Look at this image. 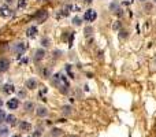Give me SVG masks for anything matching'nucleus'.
<instances>
[{"mask_svg":"<svg viewBox=\"0 0 156 137\" xmlns=\"http://www.w3.org/2000/svg\"><path fill=\"white\" fill-rule=\"evenodd\" d=\"M15 119H17V118H15L14 115H7V117H6V121H7L8 125H14V123H15Z\"/></svg>","mask_w":156,"mask_h":137,"instance_id":"f3484780","label":"nucleus"},{"mask_svg":"<svg viewBox=\"0 0 156 137\" xmlns=\"http://www.w3.org/2000/svg\"><path fill=\"white\" fill-rule=\"evenodd\" d=\"M119 4H118V1H112V3H111V6H110V8H111V11H114V12H115V11H118V10H119Z\"/></svg>","mask_w":156,"mask_h":137,"instance_id":"6ab92c4d","label":"nucleus"},{"mask_svg":"<svg viewBox=\"0 0 156 137\" xmlns=\"http://www.w3.org/2000/svg\"><path fill=\"white\" fill-rule=\"evenodd\" d=\"M63 134V130L62 129H58V128H53V129L51 130V136L52 137H59Z\"/></svg>","mask_w":156,"mask_h":137,"instance_id":"dca6fc26","label":"nucleus"},{"mask_svg":"<svg viewBox=\"0 0 156 137\" xmlns=\"http://www.w3.org/2000/svg\"><path fill=\"white\" fill-rule=\"evenodd\" d=\"M114 29H119V22H116V23H114V26H112Z\"/></svg>","mask_w":156,"mask_h":137,"instance_id":"bb28decb","label":"nucleus"},{"mask_svg":"<svg viewBox=\"0 0 156 137\" xmlns=\"http://www.w3.org/2000/svg\"><path fill=\"white\" fill-rule=\"evenodd\" d=\"M19 128H21V130H23V132H27V130L32 129V125H30L29 122H26V121H22V122L19 123Z\"/></svg>","mask_w":156,"mask_h":137,"instance_id":"f8f14e48","label":"nucleus"},{"mask_svg":"<svg viewBox=\"0 0 156 137\" xmlns=\"http://www.w3.org/2000/svg\"><path fill=\"white\" fill-rule=\"evenodd\" d=\"M155 3H156V0H155Z\"/></svg>","mask_w":156,"mask_h":137,"instance_id":"c9c22d12","label":"nucleus"},{"mask_svg":"<svg viewBox=\"0 0 156 137\" xmlns=\"http://www.w3.org/2000/svg\"><path fill=\"white\" fill-rule=\"evenodd\" d=\"M36 34H37V28H36V26L27 28V30H26V36H27V37H34Z\"/></svg>","mask_w":156,"mask_h":137,"instance_id":"9b49d317","label":"nucleus"},{"mask_svg":"<svg viewBox=\"0 0 156 137\" xmlns=\"http://www.w3.org/2000/svg\"><path fill=\"white\" fill-rule=\"evenodd\" d=\"M12 1H14V0H6V3H7V4H10V3H12Z\"/></svg>","mask_w":156,"mask_h":137,"instance_id":"c756f323","label":"nucleus"},{"mask_svg":"<svg viewBox=\"0 0 156 137\" xmlns=\"http://www.w3.org/2000/svg\"><path fill=\"white\" fill-rule=\"evenodd\" d=\"M32 108H33V103H32V101H26L25 103V110L26 111H30Z\"/></svg>","mask_w":156,"mask_h":137,"instance_id":"5701e85b","label":"nucleus"},{"mask_svg":"<svg viewBox=\"0 0 156 137\" xmlns=\"http://www.w3.org/2000/svg\"><path fill=\"white\" fill-rule=\"evenodd\" d=\"M53 84L63 93H67V91H69V81L66 80V77L63 74H56L53 77Z\"/></svg>","mask_w":156,"mask_h":137,"instance_id":"f257e3e1","label":"nucleus"},{"mask_svg":"<svg viewBox=\"0 0 156 137\" xmlns=\"http://www.w3.org/2000/svg\"><path fill=\"white\" fill-rule=\"evenodd\" d=\"M19 106V100L18 97H14V99H10L7 101V107L10 108V110H17Z\"/></svg>","mask_w":156,"mask_h":137,"instance_id":"0eeeda50","label":"nucleus"},{"mask_svg":"<svg viewBox=\"0 0 156 137\" xmlns=\"http://www.w3.org/2000/svg\"><path fill=\"white\" fill-rule=\"evenodd\" d=\"M7 134H8V126L7 125H3V123H0V136L6 137Z\"/></svg>","mask_w":156,"mask_h":137,"instance_id":"ddd939ff","label":"nucleus"},{"mask_svg":"<svg viewBox=\"0 0 156 137\" xmlns=\"http://www.w3.org/2000/svg\"><path fill=\"white\" fill-rule=\"evenodd\" d=\"M1 106H3V100L0 99V107H1Z\"/></svg>","mask_w":156,"mask_h":137,"instance_id":"7c9ffc66","label":"nucleus"},{"mask_svg":"<svg viewBox=\"0 0 156 137\" xmlns=\"http://www.w3.org/2000/svg\"><path fill=\"white\" fill-rule=\"evenodd\" d=\"M3 92L4 93H8V95H11V93L15 92V86L12 85V84H6V85L3 86Z\"/></svg>","mask_w":156,"mask_h":137,"instance_id":"9d476101","label":"nucleus"},{"mask_svg":"<svg viewBox=\"0 0 156 137\" xmlns=\"http://www.w3.org/2000/svg\"><path fill=\"white\" fill-rule=\"evenodd\" d=\"M66 70H67V73H69V75H70L71 78H74V74H73V70H71L70 65H67V66H66Z\"/></svg>","mask_w":156,"mask_h":137,"instance_id":"393cba45","label":"nucleus"},{"mask_svg":"<svg viewBox=\"0 0 156 137\" xmlns=\"http://www.w3.org/2000/svg\"><path fill=\"white\" fill-rule=\"evenodd\" d=\"M36 114H37V117L45 118V117L48 115V110H47L45 107H43V106H40L38 108H36Z\"/></svg>","mask_w":156,"mask_h":137,"instance_id":"6e6552de","label":"nucleus"},{"mask_svg":"<svg viewBox=\"0 0 156 137\" xmlns=\"http://www.w3.org/2000/svg\"><path fill=\"white\" fill-rule=\"evenodd\" d=\"M127 37V32H123V30H121V38H125Z\"/></svg>","mask_w":156,"mask_h":137,"instance_id":"a878e982","label":"nucleus"},{"mask_svg":"<svg viewBox=\"0 0 156 137\" xmlns=\"http://www.w3.org/2000/svg\"><path fill=\"white\" fill-rule=\"evenodd\" d=\"M26 49H27V44H25V43H18V44L15 45V52H17L18 58H21L25 54Z\"/></svg>","mask_w":156,"mask_h":137,"instance_id":"20e7f679","label":"nucleus"},{"mask_svg":"<svg viewBox=\"0 0 156 137\" xmlns=\"http://www.w3.org/2000/svg\"><path fill=\"white\" fill-rule=\"evenodd\" d=\"M45 56V51L43 48H38V49H36V59L37 60H41Z\"/></svg>","mask_w":156,"mask_h":137,"instance_id":"4468645a","label":"nucleus"},{"mask_svg":"<svg viewBox=\"0 0 156 137\" xmlns=\"http://www.w3.org/2000/svg\"><path fill=\"white\" fill-rule=\"evenodd\" d=\"M11 14H12V11L8 4H3V6L0 7V17H1V18H10Z\"/></svg>","mask_w":156,"mask_h":137,"instance_id":"f03ea898","label":"nucleus"},{"mask_svg":"<svg viewBox=\"0 0 156 137\" xmlns=\"http://www.w3.org/2000/svg\"><path fill=\"white\" fill-rule=\"evenodd\" d=\"M6 117H7V115H6V112H4L3 110L0 108V123H3V121L6 119Z\"/></svg>","mask_w":156,"mask_h":137,"instance_id":"b1692460","label":"nucleus"},{"mask_svg":"<svg viewBox=\"0 0 156 137\" xmlns=\"http://www.w3.org/2000/svg\"><path fill=\"white\" fill-rule=\"evenodd\" d=\"M27 6V0H18V8L19 10H22Z\"/></svg>","mask_w":156,"mask_h":137,"instance_id":"a211bd4d","label":"nucleus"},{"mask_svg":"<svg viewBox=\"0 0 156 137\" xmlns=\"http://www.w3.org/2000/svg\"><path fill=\"white\" fill-rule=\"evenodd\" d=\"M25 85H26V88L27 89H36L37 88V81H36L34 78H29V80L26 81Z\"/></svg>","mask_w":156,"mask_h":137,"instance_id":"1a4fd4ad","label":"nucleus"},{"mask_svg":"<svg viewBox=\"0 0 156 137\" xmlns=\"http://www.w3.org/2000/svg\"><path fill=\"white\" fill-rule=\"evenodd\" d=\"M27 62H29V59H27V58H25V59H23L21 63H22V65H26V63H27Z\"/></svg>","mask_w":156,"mask_h":137,"instance_id":"cd10ccee","label":"nucleus"},{"mask_svg":"<svg viewBox=\"0 0 156 137\" xmlns=\"http://www.w3.org/2000/svg\"><path fill=\"white\" fill-rule=\"evenodd\" d=\"M27 137H33V136H27Z\"/></svg>","mask_w":156,"mask_h":137,"instance_id":"f704fd0d","label":"nucleus"},{"mask_svg":"<svg viewBox=\"0 0 156 137\" xmlns=\"http://www.w3.org/2000/svg\"><path fill=\"white\" fill-rule=\"evenodd\" d=\"M69 137H77V136H69Z\"/></svg>","mask_w":156,"mask_h":137,"instance_id":"72a5a7b5","label":"nucleus"},{"mask_svg":"<svg viewBox=\"0 0 156 137\" xmlns=\"http://www.w3.org/2000/svg\"><path fill=\"white\" fill-rule=\"evenodd\" d=\"M96 18H97V12L95 10H86L85 14H84V19L88 21V22H93Z\"/></svg>","mask_w":156,"mask_h":137,"instance_id":"7ed1b4c3","label":"nucleus"},{"mask_svg":"<svg viewBox=\"0 0 156 137\" xmlns=\"http://www.w3.org/2000/svg\"><path fill=\"white\" fill-rule=\"evenodd\" d=\"M140 1H147V0H140Z\"/></svg>","mask_w":156,"mask_h":137,"instance_id":"473e14b6","label":"nucleus"},{"mask_svg":"<svg viewBox=\"0 0 156 137\" xmlns=\"http://www.w3.org/2000/svg\"><path fill=\"white\" fill-rule=\"evenodd\" d=\"M92 32H93L92 26H86V28H85V36H86V37H90Z\"/></svg>","mask_w":156,"mask_h":137,"instance_id":"aec40b11","label":"nucleus"},{"mask_svg":"<svg viewBox=\"0 0 156 137\" xmlns=\"http://www.w3.org/2000/svg\"><path fill=\"white\" fill-rule=\"evenodd\" d=\"M71 112H73V108H71L70 106H63V107H62V114L63 115L69 117V115H71Z\"/></svg>","mask_w":156,"mask_h":137,"instance_id":"2eb2a0df","label":"nucleus"},{"mask_svg":"<svg viewBox=\"0 0 156 137\" xmlns=\"http://www.w3.org/2000/svg\"><path fill=\"white\" fill-rule=\"evenodd\" d=\"M92 1H93V0H85V3H86V4H90Z\"/></svg>","mask_w":156,"mask_h":137,"instance_id":"c85d7f7f","label":"nucleus"},{"mask_svg":"<svg viewBox=\"0 0 156 137\" xmlns=\"http://www.w3.org/2000/svg\"><path fill=\"white\" fill-rule=\"evenodd\" d=\"M12 137H21V136H19V134H17V136H12Z\"/></svg>","mask_w":156,"mask_h":137,"instance_id":"2f4dec72","label":"nucleus"},{"mask_svg":"<svg viewBox=\"0 0 156 137\" xmlns=\"http://www.w3.org/2000/svg\"><path fill=\"white\" fill-rule=\"evenodd\" d=\"M8 67H10V60L6 59V58H0V73L7 71Z\"/></svg>","mask_w":156,"mask_h":137,"instance_id":"39448f33","label":"nucleus"},{"mask_svg":"<svg viewBox=\"0 0 156 137\" xmlns=\"http://www.w3.org/2000/svg\"><path fill=\"white\" fill-rule=\"evenodd\" d=\"M81 22H82V21H81L79 17H74V18H73V23H74L75 26H79V25H81Z\"/></svg>","mask_w":156,"mask_h":137,"instance_id":"4be33fe9","label":"nucleus"},{"mask_svg":"<svg viewBox=\"0 0 156 137\" xmlns=\"http://www.w3.org/2000/svg\"><path fill=\"white\" fill-rule=\"evenodd\" d=\"M49 44H51V41H49V38L44 37L43 40H41V45H43V47H49Z\"/></svg>","mask_w":156,"mask_h":137,"instance_id":"412c9836","label":"nucleus"},{"mask_svg":"<svg viewBox=\"0 0 156 137\" xmlns=\"http://www.w3.org/2000/svg\"><path fill=\"white\" fill-rule=\"evenodd\" d=\"M47 17H48V12L45 11V10H41V11H38V14L36 15V21H37L38 23H43V22H45Z\"/></svg>","mask_w":156,"mask_h":137,"instance_id":"423d86ee","label":"nucleus"}]
</instances>
